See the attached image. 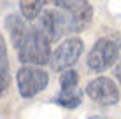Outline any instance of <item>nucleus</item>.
Here are the masks:
<instances>
[{
	"label": "nucleus",
	"instance_id": "12",
	"mask_svg": "<svg viewBox=\"0 0 121 119\" xmlns=\"http://www.w3.org/2000/svg\"><path fill=\"white\" fill-rule=\"evenodd\" d=\"M77 84H79V74L72 68L69 70H63L60 77V86H61V91L60 93H72L77 89Z\"/></svg>",
	"mask_w": 121,
	"mask_h": 119
},
{
	"label": "nucleus",
	"instance_id": "8",
	"mask_svg": "<svg viewBox=\"0 0 121 119\" xmlns=\"http://www.w3.org/2000/svg\"><path fill=\"white\" fill-rule=\"evenodd\" d=\"M5 28L9 30L12 44H14L16 47L21 44V40L26 37L28 30H30V26L26 25V21H25L19 14H9L5 18Z\"/></svg>",
	"mask_w": 121,
	"mask_h": 119
},
{
	"label": "nucleus",
	"instance_id": "6",
	"mask_svg": "<svg viewBox=\"0 0 121 119\" xmlns=\"http://www.w3.org/2000/svg\"><path fill=\"white\" fill-rule=\"evenodd\" d=\"M86 95L102 107H111L119 102V89L109 77H97L86 86Z\"/></svg>",
	"mask_w": 121,
	"mask_h": 119
},
{
	"label": "nucleus",
	"instance_id": "3",
	"mask_svg": "<svg viewBox=\"0 0 121 119\" xmlns=\"http://www.w3.org/2000/svg\"><path fill=\"white\" fill-rule=\"evenodd\" d=\"M48 82H49V75L40 67L23 65L16 74L18 91L23 98H33L35 95H39L40 91L48 88Z\"/></svg>",
	"mask_w": 121,
	"mask_h": 119
},
{
	"label": "nucleus",
	"instance_id": "5",
	"mask_svg": "<svg viewBox=\"0 0 121 119\" xmlns=\"http://www.w3.org/2000/svg\"><path fill=\"white\" fill-rule=\"evenodd\" d=\"M37 32H40L49 42H55L58 40L65 32H69V21H67V12L63 11H55L49 9L44 11L40 14L39 21H37L35 26Z\"/></svg>",
	"mask_w": 121,
	"mask_h": 119
},
{
	"label": "nucleus",
	"instance_id": "13",
	"mask_svg": "<svg viewBox=\"0 0 121 119\" xmlns=\"http://www.w3.org/2000/svg\"><path fill=\"white\" fill-rule=\"evenodd\" d=\"M84 4H88V0H60V4H58V7L60 9H65L67 12L77 9V7L84 5Z\"/></svg>",
	"mask_w": 121,
	"mask_h": 119
},
{
	"label": "nucleus",
	"instance_id": "14",
	"mask_svg": "<svg viewBox=\"0 0 121 119\" xmlns=\"http://www.w3.org/2000/svg\"><path fill=\"white\" fill-rule=\"evenodd\" d=\"M114 75H116V79L121 82V58H118L116 63H114Z\"/></svg>",
	"mask_w": 121,
	"mask_h": 119
},
{
	"label": "nucleus",
	"instance_id": "9",
	"mask_svg": "<svg viewBox=\"0 0 121 119\" xmlns=\"http://www.w3.org/2000/svg\"><path fill=\"white\" fill-rule=\"evenodd\" d=\"M48 0H19V11L25 21H33L40 16Z\"/></svg>",
	"mask_w": 121,
	"mask_h": 119
},
{
	"label": "nucleus",
	"instance_id": "4",
	"mask_svg": "<svg viewBox=\"0 0 121 119\" xmlns=\"http://www.w3.org/2000/svg\"><path fill=\"white\" fill-rule=\"evenodd\" d=\"M82 49H84V44H82V40L77 39V37H70V39L63 40V42L55 49V53H51V56H49V65H51V68L55 72L69 70L72 65H76L79 56L82 54Z\"/></svg>",
	"mask_w": 121,
	"mask_h": 119
},
{
	"label": "nucleus",
	"instance_id": "7",
	"mask_svg": "<svg viewBox=\"0 0 121 119\" xmlns=\"http://www.w3.org/2000/svg\"><path fill=\"white\" fill-rule=\"evenodd\" d=\"M93 9L90 4L77 7V9L67 12V21H69V32H82L91 21Z\"/></svg>",
	"mask_w": 121,
	"mask_h": 119
},
{
	"label": "nucleus",
	"instance_id": "2",
	"mask_svg": "<svg viewBox=\"0 0 121 119\" xmlns=\"http://www.w3.org/2000/svg\"><path fill=\"white\" fill-rule=\"evenodd\" d=\"M121 51V40L112 37H102L88 53V67L95 72H104L116 63Z\"/></svg>",
	"mask_w": 121,
	"mask_h": 119
},
{
	"label": "nucleus",
	"instance_id": "10",
	"mask_svg": "<svg viewBox=\"0 0 121 119\" xmlns=\"http://www.w3.org/2000/svg\"><path fill=\"white\" fill-rule=\"evenodd\" d=\"M11 84V70H9V60H7V51L0 39V96L9 89Z\"/></svg>",
	"mask_w": 121,
	"mask_h": 119
},
{
	"label": "nucleus",
	"instance_id": "1",
	"mask_svg": "<svg viewBox=\"0 0 121 119\" xmlns=\"http://www.w3.org/2000/svg\"><path fill=\"white\" fill-rule=\"evenodd\" d=\"M49 40L37 32L35 28L28 30L26 37L21 40L18 47V56L23 65H33V67H42L49 63V56H51V46Z\"/></svg>",
	"mask_w": 121,
	"mask_h": 119
},
{
	"label": "nucleus",
	"instance_id": "15",
	"mask_svg": "<svg viewBox=\"0 0 121 119\" xmlns=\"http://www.w3.org/2000/svg\"><path fill=\"white\" fill-rule=\"evenodd\" d=\"M90 119H105V117H102V116H93V117H90Z\"/></svg>",
	"mask_w": 121,
	"mask_h": 119
},
{
	"label": "nucleus",
	"instance_id": "11",
	"mask_svg": "<svg viewBox=\"0 0 121 119\" xmlns=\"http://www.w3.org/2000/svg\"><path fill=\"white\" fill-rule=\"evenodd\" d=\"M53 102L61 105V107H65V109H76L82 102V93L77 91V89L72 91V93H60L58 96L53 98Z\"/></svg>",
	"mask_w": 121,
	"mask_h": 119
}]
</instances>
